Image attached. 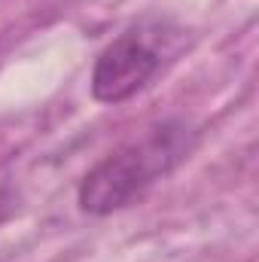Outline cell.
Segmentation results:
<instances>
[{
    "mask_svg": "<svg viewBox=\"0 0 259 262\" xmlns=\"http://www.w3.org/2000/svg\"><path fill=\"white\" fill-rule=\"evenodd\" d=\"M183 152L186 143L180 128H159L143 143L107 156L79 183V207L95 216L125 207L153 183V177L165 174L177 159H183Z\"/></svg>",
    "mask_w": 259,
    "mask_h": 262,
    "instance_id": "6da1fadb",
    "label": "cell"
},
{
    "mask_svg": "<svg viewBox=\"0 0 259 262\" xmlns=\"http://www.w3.org/2000/svg\"><path fill=\"white\" fill-rule=\"evenodd\" d=\"M159 67H162V55L156 52V46H149L137 31H128L119 40H113L95 61L92 95L101 104L128 101L156 76Z\"/></svg>",
    "mask_w": 259,
    "mask_h": 262,
    "instance_id": "7a4b0ae2",
    "label": "cell"
},
{
    "mask_svg": "<svg viewBox=\"0 0 259 262\" xmlns=\"http://www.w3.org/2000/svg\"><path fill=\"white\" fill-rule=\"evenodd\" d=\"M12 210H15V192L6 183H0V226L12 216Z\"/></svg>",
    "mask_w": 259,
    "mask_h": 262,
    "instance_id": "3957f363",
    "label": "cell"
}]
</instances>
